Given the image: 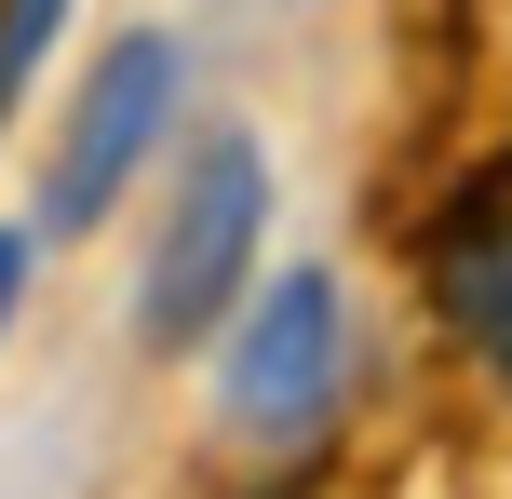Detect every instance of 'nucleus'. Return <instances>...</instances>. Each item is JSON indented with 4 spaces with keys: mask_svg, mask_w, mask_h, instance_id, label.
I'll return each instance as SVG.
<instances>
[{
    "mask_svg": "<svg viewBox=\"0 0 512 499\" xmlns=\"http://www.w3.org/2000/svg\"><path fill=\"white\" fill-rule=\"evenodd\" d=\"M189 81H203L189 27H162V14L108 27V41L68 68V108H54V135H41L27 230L41 243H95L108 216H135L162 189V162L189 149Z\"/></svg>",
    "mask_w": 512,
    "mask_h": 499,
    "instance_id": "obj_3",
    "label": "nucleus"
},
{
    "mask_svg": "<svg viewBox=\"0 0 512 499\" xmlns=\"http://www.w3.org/2000/svg\"><path fill=\"white\" fill-rule=\"evenodd\" d=\"M54 41H68V0H0V122H14V95L54 68Z\"/></svg>",
    "mask_w": 512,
    "mask_h": 499,
    "instance_id": "obj_5",
    "label": "nucleus"
},
{
    "mask_svg": "<svg viewBox=\"0 0 512 499\" xmlns=\"http://www.w3.org/2000/svg\"><path fill=\"white\" fill-rule=\"evenodd\" d=\"M189 378H203V473H230V499H310V473L337 459V432L364 405L351 270L337 257H283Z\"/></svg>",
    "mask_w": 512,
    "mask_h": 499,
    "instance_id": "obj_1",
    "label": "nucleus"
},
{
    "mask_svg": "<svg viewBox=\"0 0 512 499\" xmlns=\"http://www.w3.org/2000/svg\"><path fill=\"white\" fill-rule=\"evenodd\" d=\"M270 135L256 122H203L149 189V230H135V297H122V338L149 365H203L216 338L243 324V297L270 284Z\"/></svg>",
    "mask_w": 512,
    "mask_h": 499,
    "instance_id": "obj_2",
    "label": "nucleus"
},
{
    "mask_svg": "<svg viewBox=\"0 0 512 499\" xmlns=\"http://www.w3.org/2000/svg\"><path fill=\"white\" fill-rule=\"evenodd\" d=\"M27 270H41V230L0 216V338H14V311H27Z\"/></svg>",
    "mask_w": 512,
    "mask_h": 499,
    "instance_id": "obj_6",
    "label": "nucleus"
},
{
    "mask_svg": "<svg viewBox=\"0 0 512 499\" xmlns=\"http://www.w3.org/2000/svg\"><path fill=\"white\" fill-rule=\"evenodd\" d=\"M432 324H445V351L512 405V189H486V203L432 243Z\"/></svg>",
    "mask_w": 512,
    "mask_h": 499,
    "instance_id": "obj_4",
    "label": "nucleus"
}]
</instances>
